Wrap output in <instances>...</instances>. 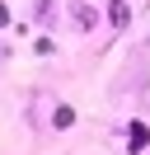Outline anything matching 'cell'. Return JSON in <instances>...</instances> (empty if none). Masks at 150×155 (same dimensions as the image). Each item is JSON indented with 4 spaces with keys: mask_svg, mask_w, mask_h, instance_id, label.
Listing matches in <instances>:
<instances>
[{
    "mask_svg": "<svg viewBox=\"0 0 150 155\" xmlns=\"http://www.w3.org/2000/svg\"><path fill=\"white\" fill-rule=\"evenodd\" d=\"M127 19H131L127 0H112V5H108V24H112V28H127Z\"/></svg>",
    "mask_w": 150,
    "mask_h": 155,
    "instance_id": "obj_1",
    "label": "cell"
},
{
    "mask_svg": "<svg viewBox=\"0 0 150 155\" xmlns=\"http://www.w3.org/2000/svg\"><path fill=\"white\" fill-rule=\"evenodd\" d=\"M127 141H131V150H145V141H150V127H145V122H131Z\"/></svg>",
    "mask_w": 150,
    "mask_h": 155,
    "instance_id": "obj_2",
    "label": "cell"
},
{
    "mask_svg": "<svg viewBox=\"0 0 150 155\" xmlns=\"http://www.w3.org/2000/svg\"><path fill=\"white\" fill-rule=\"evenodd\" d=\"M70 19L80 24V28H94V10H89V5H75V10H70Z\"/></svg>",
    "mask_w": 150,
    "mask_h": 155,
    "instance_id": "obj_3",
    "label": "cell"
},
{
    "mask_svg": "<svg viewBox=\"0 0 150 155\" xmlns=\"http://www.w3.org/2000/svg\"><path fill=\"white\" fill-rule=\"evenodd\" d=\"M56 14V0H38V19H52Z\"/></svg>",
    "mask_w": 150,
    "mask_h": 155,
    "instance_id": "obj_4",
    "label": "cell"
},
{
    "mask_svg": "<svg viewBox=\"0 0 150 155\" xmlns=\"http://www.w3.org/2000/svg\"><path fill=\"white\" fill-rule=\"evenodd\" d=\"M52 122H56V127H70V122H75V113H70V108H56V117H52Z\"/></svg>",
    "mask_w": 150,
    "mask_h": 155,
    "instance_id": "obj_5",
    "label": "cell"
}]
</instances>
